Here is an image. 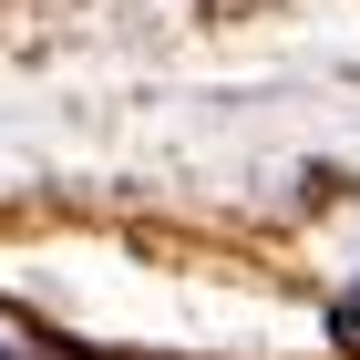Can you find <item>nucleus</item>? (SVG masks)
<instances>
[{
  "label": "nucleus",
  "mask_w": 360,
  "mask_h": 360,
  "mask_svg": "<svg viewBox=\"0 0 360 360\" xmlns=\"http://www.w3.org/2000/svg\"><path fill=\"white\" fill-rule=\"evenodd\" d=\"M0 360H31V350H11V340H0Z\"/></svg>",
  "instance_id": "2"
},
{
  "label": "nucleus",
  "mask_w": 360,
  "mask_h": 360,
  "mask_svg": "<svg viewBox=\"0 0 360 360\" xmlns=\"http://www.w3.org/2000/svg\"><path fill=\"white\" fill-rule=\"evenodd\" d=\"M330 340H340V350H360V278H350V299L330 309Z\"/></svg>",
  "instance_id": "1"
}]
</instances>
